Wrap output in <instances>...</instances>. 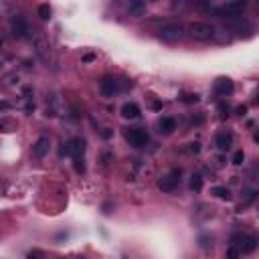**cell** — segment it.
Instances as JSON below:
<instances>
[{"instance_id": "ba28073f", "label": "cell", "mask_w": 259, "mask_h": 259, "mask_svg": "<svg viewBox=\"0 0 259 259\" xmlns=\"http://www.w3.org/2000/svg\"><path fill=\"white\" fill-rule=\"evenodd\" d=\"M247 8V2L245 0H233V2H227V4H223L221 8H217V12L223 16V18H233V16H237V14H241L243 10Z\"/></svg>"}, {"instance_id": "484cf974", "label": "cell", "mask_w": 259, "mask_h": 259, "mask_svg": "<svg viewBox=\"0 0 259 259\" xmlns=\"http://www.w3.org/2000/svg\"><path fill=\"white\" fill-rule=\"evenodd\" d=\"M39 257H43L41 251H32V253H28V259H39Z\"/></svg>"}, {"instance_id": "8992f818", "label": "cell", "mask_w": 259, "mask_h": 259, "mask_svg": "<svg viewBox=\"0 0 259 259\" xmlns=\"http://www.w3.org/2000/svg\"><path fill=\"white\" fill-rule=\"evenodd\" d=\"M10 32H12L14 39H26V37H30V26H28L26 18L20 16V14H14L12 20H10Z\"/></svg>"}, {"instance_id": "9a60e30c", "label": "cell", "mask_w": 259, "mask_h": 259, "mask_svg": "<svg viewBox=\"0 0 259 259\" xmlns=\"http://www.w3.org/2000/svg\"><path fill=\"white\" fill-rule=\"evenodd\" d=\"M158 130H160V134H172L174 130H176V120L174 118H162L158 122Z\"/></svg>"}, {"instance_id": "e0dca14e", "label": "cell", "mask_w": 259, "mask_h": 259, "mask_svg": "<svg viewBox=\"0 0 259 259\" xmlns=\"http://www.w3.org/2000/svg\"><path fill=\"white\" fill-rule=\"evenodd\" d=\"M217 199H223V201H229L231 199V192H229V188H225V186H215L213 190H211Z\"/></svg>"}, {"instance_id": "836d02e7", "label": "cell", "mask_w": 259, "mask_h": 259, "mask_svg": "<svg viewBox=\"0 0 259 259\" xmlns=\"http://www.w3.org/2000/svg\"><path fill=\"white\" fill-rule=\"evenodd\" d=\"M257 4H259V2H257Z\"/></svg>"}, {"instance_id": "3957f363", "label": "cell", "mask_w": 259, "mask_h": 259, "mask_svg": "<svg viewBox=\"0 0 259 259\" xmlns=\"http://www.w3.org/2000/svg\"><path fill=\"white\" fill-rule=\"evenodd\" d=\"M128 87H132V83H130V81H122V79L112 77V75H106L100 81V91H102L104 97H114V95L126 91Z\"/></svg>"}, {"instance_id": "d6986e66", "label": "cell", "mask_w": 259, "mask_h": 259, "mask_svg": "<svg viewBox=\"0 0 259 259\" xmlns=\"http://www.w3.org/2000/svg\"><path fill=\"white\" fill-rule=\"evenodd\" d=\"M180 100H182L184 104H197V102H199V95H197V93H184Z\"/></svg>"}, {"instance_id": "4fadbf2b", "label": "cell", "mask_w": 259, "mask_h": 259, "mask_svg": "<svg viewBox=\"0 0 259 259\" xmlns=\"http://www.w3.org/2000/svg\"><path fill=\"white\" fill-rule=\"evenodd\" d=\"M146 10H148V6H146V2H142V0H132V2L128 4V12H130V16H134V18L144 16Z\"/></svg>"}, {"instance_id": "8fae6325", "label": "cell", "mask_w": 259, "mask_h": 259, "mask_svg": "<svg viewBox=\"0 0 259 259\" xmlns=\"http://www.w3.org/2000/svg\"><path fill=\"white\" fill-rule=\"evenodd\" d=\"M67 146H69V156H73V160L83 158V152H85V142H83L81 138H73V140H69V142H67Z\"/></svg>"}, {"instance_id": "f1b7e54d", "label": "cell", "mask_w": 259, "mask_h": 259, "mask_svg": "<svg viewBox=\"0 0 259 259\" xmlns=\"http://www.w3.org/2000/svg\"><path fill=\"white\" fill-rule=\"evenodd\" d=\"M102 136H104V138H110V136H112V132H110V130H104Z\"/></svg>"}, {"instance_id": "f546056e", "label": "cell", "mask_w": 259, "mask_h": 259, "mask_svg": "<svg viewBox=\"0 0 259 259\" xmlns=\"http://www.w3.org/2000/svg\"><path fill=\"white\" fill-rule=\"evenodd\" d=\"M152 106H154V110H160V108H162V104H160V102H154Z\"/></svg>"}, {"instance_id": "603a6c76", "label": "cell", "mask_w": 259, "mask_h": 259, "mask_svg": "<svg viewBox=\"0 0 259 259\" xmlns=\"http://www.w3.org/2000/svg\"><path fill=\"white\" fill-rule=\"evenodd\" d=\"M59 156L63 158V156H69V146H67V142H63L61 144V148H59Z\"/></svg>"}, {"instance_id": "4316f807", "label": "cell", "mask_w": 259, "mask_h": 259, "mask_svg": "<svg viewBox=\"0 0 259 259\" xmlns=\"http://www.w3.org/2000/svg\"><path fill=\"white\" fill-rule=\"evenodd\" d=\"M245 112H247V108H245V106H241V108H237V114H239V116H245Z\"/></svg>"}, {"instance_id": "2e32d148", "label": "cell", "mask_w": 259, "mask_h": 259, "mask_svg": "<svg viewBox=\"0 0 259 259\" xmlns=\"http://www.w3.org/2000/svg\"><path fill=\"white\" fill-rule=\"evenodd\" d=\"M190 190H194V192H201L203 190V176L199 172H194L190 176Z\"/></svg>"}, {"instance_id": "d6a6232c", "label": "cell", "mask_w": 259, "mask_h": 259, "mask_svg": "<svg viewBox=\"0 0 259 259\" xmlns=\"http://www.w3.org/2000/svg\"><path fill=\"white\" fill-rule=\"evenodd\" d=\"M77 259H85V257H77Z\"/></svg>"}, {"instance_id": "1f68e13d", "label": "cell", "mask_w": 259, "mask_h": 259, "mask_svg": "<svg viewBox=\"0 0 259 259\" xmlns=\"http://www.w3.org/2000/svg\"><path fill=\"white\" fill-rule=\"evenodd\" d=\"M255 104H259V91H257V97H255Z\"/></svg>"}, {"instance_id": "d4e9b609", "label": "cell", "mask_w": 259, "mask_h": 259, "mask_svg": "<svg viewBox=\"0 0 259 259\" xmlns=\"http://www.w3.org/2000/svg\"><path fill=\"white\" fill-rule=\"evenodd\" d=\"M201 150V144L199 142H194V144H190V152H194V154H197Z\"/></svg>"}, {"instance_id": "ac0fdd59", "label": "cell", "mask_w": 259, "mask_h": 259, "mask_svg": "<svg viewBox=\"0 0 259 259\" xmlns=\"http://www.w3.org/2000/svg\"><path fill=\"white\" fill-rule=\"evenodd\" d=\"M37 12H39V16H41L43 20H49V18H51V14H53V10H51V6H49V4H41V6L37 8Z\"/></svg>"}, {"instance_id": "cb8c5ba5", "label": "cell", "mask_w": 259, "mask_h": 259, "mask_svg": "<svg viewBox=\"0 0 259 259\" xmlns=\"http://www.w3.org/2000/svg\"><path fill=\"white\" fill-rule=\"evenodd\" d=\"M219 112H221V118H227V116H229V106L221 104V106H219Z\"/></svg>"}, {"instance_id": "30bf717a", "label": "cell", "mask_w": 259, "mask_h": 259, "mask_svg": "<svg viewBox=\"0 0 259 259\" xmlns=\"http://www.w3.org/2000/svg\"><path fill=\"white\" fill-rule=\"evenodd\" d=\"M49 148H51L49 136H41L35 144H32V154H35L37 158H45V156L49 154Z\"/></svg>"}, {"instance_id": "6da1fadb", "label": "cell", "mask_w": 259, "mask_h": 259, "mask_svg": "<svg viewBox=\"0 0 259 259\" xmlns=\"http://www.w3.org/2000/svg\"><path fill=\"white\" fill-rule=\"evenodd\" d=\"M186 35L194 41H209L215 37V26L203 20H192L186 26Z\"/></svg>"}, {"instance_id": "ffe728a7", "label": "cell", "mask_w": 259, "mask_h": 259, "mask_svg": "<svg viewBox=\"0 0 259 259\" xmlns=\"http://www.w3.org/2000/svg\"><path fill=\"white\" fill-rule=\"evenodd\" d=\"M243 162H245V154H243L241 150H239V152H235V154H233V164H235V166H241Z\"/></svg>"}, {"instance_id": "277c9868", "label": "cell", "mask_w": 259, "mask_h": 259, "mask_svg": "<svg viewBox=\"0 0 259 259\" xmlns=\"http://www.w3.org/2000/svg\"><path fill=\"white\" fill-rule=\"evenodd\" d=\"M178 184H180V170L178 168H172L164 176L158 178V188L162 192H174L178 188Z\"/></svg>"}, {"instance_id": "7c38bea8", "label": "cell", "mask_w": 259, "mask_h": 259, "mask_svg": "<svg viewBox=\"0 0 259 259\" xmlns=\"http://www.w3.org/2000/svg\"><path fill=\"white\" fill-rule=\"evenodd\" d=\"M231 144H233V134H231V132H219V134H217V138H215V146H217L221 152L229 150Z\"/></svg>"}, {"instance_id": "7402d4cb", "label": "cell", "mask_w": 259, "mask_h": 259, "mask_svg": "<svg viewBox=\"0 0 259 259\" xmlns=\"http://www.w3.org/2000/svg\"><path fill=\"white\" fill-rule=\"evenodd\" d=\"M75 162V172L77 174H83L85 172V162H83V158H77V160H73Z\"/></svg>"}, {"instance_id": "4dcf8cb0", "label": "cell", "mask_w": 259, "mask_h": 259, "mask_svg": "<svg viewBox=\"0 0 259 259\" xmlns=\"http://www.w3.org/2000/svg\"><path fill=\"white\" fill-rule=\"evenodd\" d=\"M253 140H255V142H257V144H259V132H257V134H255V136H253Z\"/></svg>"}, {"instance_id": "44dd1931", "label": "cell", "mask_w": 259, "mask_h": 259, "mask_svg": "<svg viewBox=\"0 0 259 259\" xmlns=\"http://www.w3.org/2000/svg\"><path fill=\"white\" fill-rule=\"evenodd\" d=\"M239 255H241V253L231 245L229 249H227V253H225V259H239Z\"/></svg>"}, {"instance_id": "5bb4252c", "label": "cell", "mask_w": 259, "mask_h": 259, "mask_svg": "<svg viewBox=\"0 0 259 259\" xmlns=\"http://www.w3.org/2000/svg\"><path fill=\"white\" fill-rule=\"evenodd\" d=\"M140 106L138 104H134V102H128V104H124L122 106V116L126 118V120H136V118H140Z\"/></svg>"}, {"instance_id": "5b68a950", "label": "cell", "mask_w": 259, "mask_h": 259, "mask_svg": "<svg viewBox=\"0 0 259 259\" xmlns=\"http://www.w3.org/2000/svg\"><path fill=\"white\" fill-rule=\"evenodd\" d=\"M124 138L130 142V146H134V148H144L148 144V140H150V136H148V132L144 128H130V130H126Z\"/></svg>"}, {"instance_id": "83f0119b", "label": "cell", "mask_w": 259, "mask_h": 259, "mask_svg": "<svg viewBox=\"0 0 259 259\" xmlns=\"http://www.w3.org/2000/svg\"><path fill=\"white\" fill-rule=\"evenodd\" d=\"M93 59H95V55H85V57H83L85 63H89V61H93Z\"/></svg>"}, {"instance_id": "52a82bcc", "label": "cell", "mask_w": 259, "mask_h": 259, "mask_svg": "<svg viewBox=\"0 0 259 259\" xmlns=\"http://www.w3.org/2000/svg\"><path fill=\"white\" fill-rule=\"evenodd\" d=\"M231 245L239 251V253H253L255 249H257V239L255 237H251V235H235L233 237V241H231Z\"/></svg>"}, {"instance_id": "7a4b0ae2", "label": "cell", "mask_w": 259, "mask_h": 259, "mask_svg": "<svg viewBox=\"0 0 259 259\" xmlns=\"http://www.w3.org/2000/svg\"><path fill=\"white\" fill-rule=\"evenodd\" d=\"M186 35V26L182 22H164L158 28V37L166 43H176Z\"/></svg>"}, {"instance_id": "9c48e42d", "label": "cell", "mask_w": 259, "mask_h": 259, "mask_svg": "<svg viewBox=\"0 0 259 259\" xmlns=\"http://www.w3.org/2000/svg\"><path fill=\"white\" fill-rule=\"evenodd\" d=\"M233 89H235V85H233V81L229 77H221V79L215 81V93L217 95H223V97L225 95H231Z\"/></svg>"}]
</instances>
